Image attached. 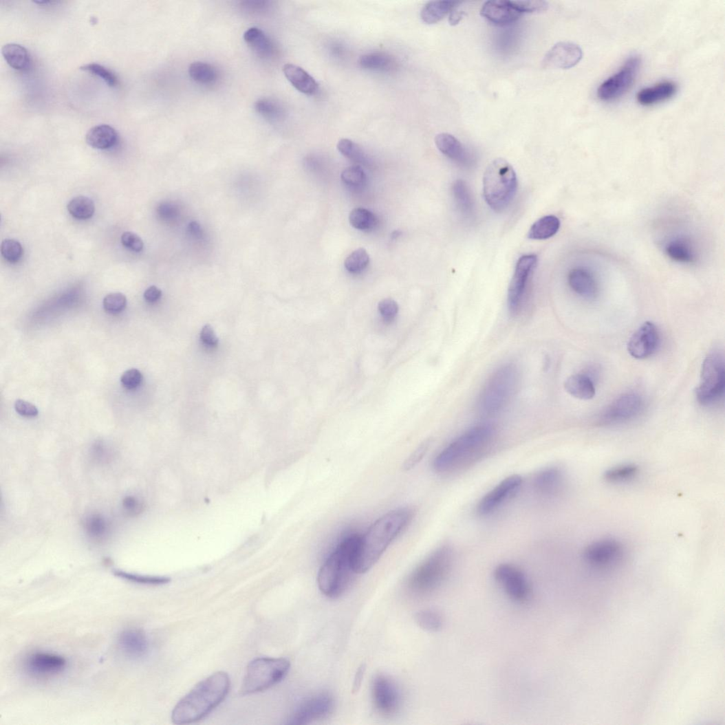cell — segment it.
Instances as JSON below:
<instances>
[{"instance_id": "816d5d0a", "label": "cell", "mask_w": 725, "mask_h": 725, "mask_svg": "<svg viewBox=\"0 0 725 725\" xmlns=\"http://www.w3.org/2000/svg\"><path fill=\"white\" fill-rule=\"evenodd\" d=\"M378 310L386 322H391L398 315L399 307L394 300L386 299L379 303Z\"/></svg>"}, {"instance_id": "6da1fadb", "label": "cell", "mask_w": 725, "mask_h": 725, "mask_svg": "<svg viewBox=\"0 0 725 725\" xmlns=\"http://www.w3.org/2000/svg\"><path fill=\"white\" fill-rule=\"evenodd\" d=\"M413 517L412 510L400 508L384 515L375 521L360 538L353 559L355 573L365 574L370 570Z\"/></svg>"}, {"instance_id": "7bdbcfd3", "label": "cell", "mask_w": 725, "mask_h": 725, "mask_svg": "<svg viewBox=\"0 0 725 725\" xmlns=\"http://www.w3.org/2000/svg\"><path fill=\"white\" fill-rule=\"evenodd\" d=\"M113 574L118 577L128 580V581L129 582L140 585H161L167 584L171 581L170 578L168 577L140 575L138 574L129 573L122 570H115L113 572Z\"/></svg>"}, {"instance_id": "ffe728a7", "label": "cell", "mask_w": 725, "mask_h": 725, "mask_svg": "<svg viewBox=\"0 0 725 725\" xmlns=\"http://www.w3.org/2000/svg\"><path fill=\"white\" fill-rule=\"evenodd\" d=\"M481 15L496 25H507L517 21L523 14L515 1L494 0L483 5Z\"/></svg>"}, {"instance_id": "30bf717a", "label": "cell", "mask_w": 725, "mask_h": 725, "mask_svg": "<svg viewBox=\"0 0 725 725\" xmlns=\"http://www.w3.org/2000/svg\"><path fill=\"white\" fill-rule=\"evenodd\" d=\"M641 66L638 56H633L597 89L598 98L603 102H612L621 98L633 87Z\"/></svg>"}, {"instance_id": "7a4b0ae2", "label": "cell", "mask_w": 725, "mask_h": 725, "mask_svg": "<svg viewBox=\"0 0 725 725\" xmlns=\"http://www.w3.org/2000/svg\"><path fill=\"white\" fill-rule=\"evenodd\" d=\"M230 688L227 673L216 672L199 683L175 707L172 720L177 724L198 722L225 700Z\"/></svg>"}, {"instance_id": "ba28073f", "label": "cell", "mask_w": 725, "mask_h": 725, "mask_svg": "<svg viewBox=\"0 0 725 725\" xmlns=\"http://www.w3.org/2000/svg\"><path fill=\"white\" fill-rule=\"evenodd\" d=\"M291 663L284 658H261L252 661L239 693L246 695L268 690L280 683L288 674Z\"/></svg>"}, {"instance_id": "f907efd6", "label": "cell", "mask_w": 725, "mask_h": 725, "mask_svg": "<svg viewBox=\"0 0 725 725\" xmlns=\"http://www.w3.org/2000/svg\"><path fill=\"white\" fill-rule=\"evenodd\" d=\"M127 299L122 293H112L105 296L103 301L105 310L112 315L122 312L127 307Z\"/></svg>"}, {"instance_id": "91938a15", "label": "cell", "mask_w": 725, "mask_h": 725, "mask_svg": "<svg viewBox=\"0 0 725 725\" xmlns=\"http://www.w3.org/2000/svg\"><path fill=\"white\" fill-rule=\"evenodd\" d=\"M158 213L164 221H173L178 216L177 208L171 203H162L158 208Z\"/></svg>"}, {"instance_id": "7c38bea8", "label": "cell", "mask_w": 725, "mask_h": 725, "mask_svg": "<svg viewBox=\"0 0 725 725\" xmlns=\"http://www.w3.org/2000/svg\"><path fill=\"white\" fill-rule=\"evenodd\" d=\"M374 706L385 717H393L400 711L402 695L396 682L385 674H378L372 683Z\"/></svg>"}, {"instance_id": "003e7915", "label": "cell", "mask_w": 725, "mask_h": 725, "mask_svg": "<svg viewBox=\"0 0 725 725\" xmlns=\"http://www.w3.org/2000/svg\"><path fill=\"white\" fill-rule=\"evenodd\" d=\"M188 231L192 236L196 238H200L203 235V230L201 226L195 221L189 224Z\"/></svg>"}, {"instance_id": "cb8c5ba5", "label": "cell", "mask_w": 725, "mask_h": 725, "mask_svg": "<svg viewBox=\"0 0 725 725\" xmlns=\"http://www.w3.org/2000/svg\"><path fill=\"white\" fill-rule=\"evenodd\" d=\"M678 90V85L672 81L660 82L640 90L637 101L644 107L655 106L671 99Z\"/></svg>"}, {"instance_id": "1f68e13d", "label": "cell", "mask_w": 725, "mask_h": 725, "mask_svg": "<svg viewBox=\"0 0 725 725\" xmlns=\"http://www.w3.org/2000/svg\"><path fill=\"white\" fill-rule=\"evenodd\" d=\"M561 228L558 217L547 215L541 217L531 228L528 234L530 239L544 240L553 237Z\"/></svg>"}, {"instance_id": "44dd1931", "label": "cell", "mask_w": 725, "mask_h": 725, "mask_svg": "<svg viewBox=\"0 0 725 725\" xmlns=\"http://www.w3.org/2000/svg\"><path fill=\"white\" fill-rule=\"evenodd\" d=\"M118 647L125 657L131 660H138L147 655L149 642L142 631L131 628L119 635Z\"/></svg>"}, {"instance_id": "f6af8a7d", "label": "cell", "mask_w": 725, "mask_h": 725, "mask_svg": "<svg viewBox=\"0 0 725 725\" xmlns=\"http://www.w3.org/2000/svg\"><path fill=\"white\" fill-rule=\"evenodd\" d=\"M343 182L348 186L354 188H362L367 184V175L361 167L351 166L345 169L342 173Z\"/></svg>"}, {"instance_id": "52a82bcc", "label": "cell", "mask_w": 725, "mask_h": 725, "mask_svg": "<svg viewBox=\"0 0 725 725\" xmlns=\"http://www.w3.org/2000/svg\"><path fill=\"white\" fill-rule=\"evenodd\" d=\"M519 372L513 365H506L496 371L487 382L479 397L480 412L495 415L506 406L517 391Z\"/></svg>"}, {"instance_id": "d6a6232c", "label": "cell", "mask_w": 725, "mask_h": 725, "mask_svg": "<svg viewBox=\"0 0 725 725\" xmlns=\"http://www.w3.org/2000/svg\"><path fill=\"white\" fill-rule=\"evenodd\" d=\"M452 192L458 210L464 216H472L474 213L475 204L467 184L461 180L455 181L452 186Z\"/></svg>"}, {"instance_id": "5bb4252c", "label": "cell", "mask_w": 725, "mask_h": 725, "mask_svg": "<svg viewBox=\"0 0 725 725\" xmlns=\"http://www.w3.org/2000/svg\"><path fill=\"white\" fill-rule=\"evenodd\" d=\"M537 255H527L520 257L517 263L508 291L509 308L513 314L517 313L523 305L530 278L537 268Z\"/></svg>"}, {"instance_id": "8992f818", "label": "cell", "mask_w": 725, "mask_h": 725, "mask_svg": "<svg viewBox=\"0 0 725 725\" xmlns=\"http://www.w3.org/2000/svg\"><path fill=\"white\" fill-rule=\"evenodd\" d=\"M518 188L515 169L504 159L493 160L487 167L483 178V195L488 205L495 212H501L513 201Z\"/></svg>"}, {"instance_id": "11a10c76", "label": "cell", "mask_w": 725, "mask_h": 725, "mask_svg": "<svg viewBox=\"0 0 725 725\" xmlns=\"http://www.w3.org/2000/svg\"><path fill=\"white\" fill-rule=\"evenodd\" d=\"M122 243L126 248L135 252L142 251L144 248L142 239L138 235L132 232H125L123 233L122 236Z\"/></svg>"}, {"instance_id": "f1b7e54d", "label": "cell", "mask_w": 725, "mask_h": 725, "mask_svg": "<svg viewBox=\"0 0 725 725\" xmlns=\"http://www.w3.org/2000/svg\"><path fill=\"white\" fill-rule=\"evenodd\" d=\"M565 389L571 396L582 400H589L594 398L596 389L590 376L583 374L570 376L565 382Z\"/></svg>"}, {"instance_id": "8d00e7d4", "label": "cell", "mask_w": 725, "mask_h": 725, "mask_svg": "<svg viewBox=\"0 0 725 725\" xmlns=\"http://www.w3.org/2000/svg\"><path fill=\"white\" fill-rule=\"evenodd\" d=\"M639 473V468L633 464H625L614 466L604 474V478L613 484H621L635 479Z\"/></svg>"}, {"instance_id": "03108f58", "label": "cell", "mask_w": 725, "mask_h": 725, "mask_svg": "<svg viewBox=\"0 0 725 725\" xmlns=\"http://www.w3.org/2000/svg\"><path fill=\"white\" fill-rule=\"evenodd\" d=\"M365 670H366V669H365V665H362L358 669V671H357V673L356 674L355 679H354V689H353L354 692H356V691H358V689H359V688L360 686L362 680V678H364Z\"/></svg>"}, {"instance_id": "e7e4bbea", "label": "cell", "mask_w": 725, "mask_h": 725, "mask_svg": "<svg viewBox=\"0 0 725 725\" xmlns=\"http://www.w3.org/2000/svg\"><path fill=\"white\" fill-rule=\"evenodd\" d=\"M457 4L453 8L450 13L449 22L451 25H456L457 23L460 22L463 17L464 12L458 6H457Z\"/></svg>"}, {"instance_id": "e0dca14e", "label": "cell", "mask_w": 725, "mask_h": 725, "mask_svg": "<svg viewBox=\"0 0 725 725\" xmlns=\"http://www.w3.org/2000/svg\"><path fill=\"white\" fill-rule=\"evenodd\" d=\"M522 483L523 478L519 475L505 478L479 501L477 506V514L486 517L495 512L519 490Z\"/></svg>"}, {"instance_id": "9a60e30c", "label": "cell", "mask_w": 725, "mask_h": 725, "mask_svg": "<svg viewBox=\"0 0 725 725\" xmlns=\"http://www.w3.org/2000/svg\"><path fill=\"white\" fill-rule=\"evenodd\" d=\"M623 545L616 539L607 538L589 544L584 552L585 561L591 567L605 569L613 567L623 559Z\"/></svg>"}, {"instance_id": "83f0119b", "label": "cell", "mask_w": 725, "mask_h": 725, "mask_svg": "<svg viewBox=\"0 0 725 725\" xmlns=\"http://www.w3.org/2000/svg\"><path fill=\"white\" fill-rule=\"evenodd\" d=\"M85 140L89 146L94 149L108 150L116 146L118 135L111 126L101 125L89 129Z\"/></svg>"}, {"instance_id": "4dcf8cb0", "label": "cell", "mask_w": 725, "mask_h": 725, "mask_svg": "<svg viewBox=\"0 0 725 725\" xmlns=\"http://www.w3.org/2000/svg\"><path fill=\"white\" fill-rule=\"evenodd\" d=\"M2 54L8 64L14 69L24 71L30 68L31 58L26 47L17 43H8L2 48Z\"/></svg>"}, {"instance_id": "9f6ffc18", "label": "cell", "mask_w": 725, "mask_h": 725, "mask_svg": "<svg viewBox=\"0 0 725 725\" xmlns=\"http://www.w3.org/2000/svg\"><path fill=\"white\" fill-rule=\"evenodd\" d=\"M16 412L24 418H35L39 415L37 407L33 404L23 400H17L14 403Z\"/></svg>"}, {"instance_id": "ee69618b", "label": "cell", "mask_w": 725, "mask_h": 725, "mask_svg": "<svg viewBox=\"0 0 725 725\" xmlns=\"http://www.w3.org/2000/svg\"><path fill=\"white\" fill-rule=\"evenodd\" d=\"M359 64L361 67L367 69H385L391 66V58L381 53L367 54L360 57Z\"/></svg>"}, {"instance_id": "d590c367", "label": "cell", "mask_w": 725, "mask_h": 725, "mask_svg": "<svg viewBox=\"0 0 725 725\" xmlns=\"http://www.w3.org/2000/svg\"><path fill=\"white\" fill-rule=\"evenodd\" d=\"M350 224L361 231H370L378 225V219L369 210L362 208L353 209L349 217Z\"/></svg>"}, {"instance_id": "5b68a950", "label": "cell", "mask_w": 725, "mask_h": 725, "mask_svg": "<svg viewBox=\"0 0 725 725\" xmlns=\"http://www.w3.org/2000/svg\"><path fill=\"white\" fill-rule=\"evenodd\" d=\"M453 563L451 546H441L411 573L406 583L408 592L424 597L437 591L448 578Z\"/></svg>"}, {"instance_id": "c3c4849f", "label": "cell", "mask_w": 725, "mask_h": 725, "mask_svg": "<svg viewBox=\"0 0 725 725\" xmlns=\"http://www.w3.org/2000/svg\"><path fill=\"white\" fill-rule=\"evenodd\" d=\"M256 111L266 119L275 120L281 116V109L274 102L268 99L258 100L255 105Z\"/></svg>"}, {"instance_id": "6f0895ef", "label": "cell", "mask_w": 725, "mask_h": 725, "mask_svg": "<svg viewBox=\"0 0 725 725\" xmlns=\"http://www.w3.org/2000/svg\"><path fill=\"white\" fill-rule=\"evenodd\" d=\"M269 1H258V0H249L240 3L241 9L250 14L262 13L267 11L270 7Z\"/></svg>"}, {"instance_id": "e575fe53", "label": "cell", "mask_w": 725, "mask_h": 725, "mask_svg": "<svg viewBox=\"0 0 725 725\" xmlns=\"http://www.w3.org/2000/svg\"><path fill=\"white\" fill-rule=\"evenodd\" d=\"M668 256L674 261L691 263L695 259L693 248L685 239H675L668 245L666 249Z\"/></svg>"}, {"instance_id": "ab89813d", "label": "cell", "mask_w": 725, "mask_h": 725, "mask_svg": "<svg viewBox=\"0 0 725 725\" xmlns=\"http://www.w3.org/2000/svg\"><path fill=\"white\" fill-rule=\"evenodd\" d=\"M67 208L72 217L83 221L91 219L95 212L94 202L83 196H79L70 200Z\"/></svg>"}, {"instance_id": "db71d44e", "label": "cell", "mask_w": 725, "mask_h": 725, "mask_svg": "<svg viewBox=\"0 0 725 725\" xmlns=\"http://www.w3.org/2000/svg\"><path fill=\"white\" fill-rule=\"evenodd\" d=\"M142 381V374L136 369H131L125 371L120 377V382L125 389L134 390L140 386Z\"/></svg>"}, {"instance_id": "d6986e66", "label": "cell", "mask_w": 725, "mask_h": 725, "mask_svg": "<svg viewBox=\"0 0 725 725\" xmlns=\"http://www.w3.org/2000/svg\"><path fill=\"white\" fill-rule=\"evenodd\" d=\"M582 48L572 42H560L551 47L544 57L543 65L546 68L570 69L582 60Z\"/></svg>"}, {"instance_id": "4fadbf2b", "label": "cell", "mask_w": 725, "mask_h": 725, "mask_svg": "<svg viewBox=\"0 0 725 725\" xmlns=\"http://www.w3.org/2000/svg\"><path fill=\"white\" fill-rule=\"evenodd\" d=\"M494 577L505 593L514 601L525 603L531 596V587L523 572L511 564H501L494 571Z\"/></svg>"}, {"instance_id": "7402d4cb", "label": "cell", "mask_w": 725, "mask_h": 725, "mask_svg": "<svg viewBox=\"0 0 725 725\" xmlns=\"http://www.w3.org/2000/svg\"><path fill=\"white\" fill-rule=\"evenodd\" d=\"M66 660L50 652H36L26 662L30 673L37 676H50L61 673L66 667Z\"/></svg>"}, {"instance_id": "2e32d148", "label": "cell", "mask_w": 725, "mask_h": 725, "mask_svg": "<svg viewBox=\"0 0 725 725\" xmlns=\"http://www.w3.org/2000/svg\"><path fill=\"white\" fill-rule=\"evenodd\" d=\"M642 401L636 393H625L616 398L598 419L601 425L626 422L636 418L641 412Z\"/></svg>"}, {"instance_id": "603a6c76", "label": "cell", "mask_w": 725, "mask_h": 725, "mask_svg": "<svg viewBox=\"0 0 725 725\" xmlns=\"http://www.w3.org/2000/svg\"><path fill=\"white\" fill-rule=\"evenodd\" d=\"M435 143L440 151L448 158L464 166H469L473 158L464 144L449 133H440L435 138Z\"/></svg>"}, {"instance_id": "681fc988", "label": "cell", "mask_w": 725, "mask_h": 725, "mask_svg": "<svg viewBox=\"0 0 725 725\" xmlns=\"http://www.w3.org/2000/svg\"><path fill=\"white\" fill-rule=\"evenodd\" d=\"M3 257L10 263H17L22 257L23 247L19 241L14 239H6L1 245Z\"/></svg>"}, {"instance_id": "6125c7cd", "label": "cell", "mask_w": 725, "mask_h": 725, "mask_svg": "<svg viewBox=\"0 0 725 725\" xmlns=\"http://www.w3.org/2000/svg\"><path fill=\"white\" fill-rule=\"evenodd\" d=\"M123 506L126 511L130 514L138 513L141 510V504L136 497L132 496L127 497L124 499Z\"/></svg>"}, {"instance_id": "be15d7a7", "label": "cell", "mask_w": 725, "mask_h": 725, "mask_svg": "<svg viewBox=\"0 0 725 725\" xmlns=\"http://www.w3.org/2000/svg\"><path fill=\"white\" fill-rule=\"evenodd\" d=\"M161 290L155 285L149 287L144 293V300H146L148 303H151L158 301L161 298Z\"/></svg>"}, {"instance_id": "94428289", "label": "cell", "mask_w": 725, "mask_h": 725, "mask_svg": "<svg viewBox=\"0 0 725 725\" xmlns=\"http://www.w3.org/2000/svg\"><path fill=\"white\" fill-rule=\"evenodd\" d=\"M201 339L206 345L209 346H215L219 343V339H217L213 327L209 325H206L203 327L201 332Z\"/></svg>"}, {"instance_id": "4316f807", "label": "cell", "mask_w": 725, "mask_h": 725, "mask_svg": "<svg viewBox=\"0 0 725 725\" xmlns=\"http://www.w3.org/2000/svg\"><path fill=\"white\" fill-rule=\"evenodd\" d=\"M563 479V474L559 468H548L537 474L534 480V486L540 494L545 496H552L558 494L561 490Z\"/></svg>"}, {"instance_id": "680465c9", "label": "cell", "mask_w": 725, "mask_h": 725, "mask_svg": "<svg viewBox=\"0 0 725 725\" xmlns=\"http://www.w3.org/2000/svg\"><path fill=\"white\" fill-rule=\"evenodd\" d=\"M429 448V444L424 443L421 445L412 455L407 459L403 468L409 470L415 467L422 460Z\"/></svg>"}, {"instance_id": "74e56055", "label": "cell", "mask_w": 725, "mask_h": 725, "mask_svg": "<svg viewBox=\"0 0 725 725\" xmlns=\"http://www.w3.org/2000/svg\"><path fill=\"white\" fill-rule=\"evenodd\" d=\"M85 528L87 535L95 541L103 540L109 532L110 525L101 515H91L85 519Z\"/></svg>"}, {"instance_id": "836d02e7", "label": "cell", "mask_w": 725, "mask_h": 725, "mask_svg": "<svg viewBox=\"0 0 725 725\" xmlns=\"http://www.w3.org/2000/svg\"><path fill=\"white\" fill-rule=\"evenodd\" d=\"M457 4L453 1H431L422 9L420 17L426 24H434L442 21L451 13Z\"/></svg>"}, {"instance_id": "f35d334b", "label": "cell", "mask_w": 725, "mask_h": 725, "mask_svg": "<svg viewBox=\"0 0 725 725\" xmlns=\"http://www.w3.org/2000/svg\"><path fill=\"white\" fill-rule=\"evenodd\" d=\"M188 75L195 82L202 85L213 83L217 77L215 68L209 63L195 62L188 67Z\"/></svg>"}, {"instance_id": "8fae6325", "label": "cell", "mask_w": 725, "mask_h": 725, "mask_svg": "<svg viewBox=\"0 0 725 725\" xmlns=\"http://www.w3.org/2000/svg\"><path fill=\"white\" fill-rule=\"evenodd\" d=\"M333 696L323 692L304 700L289 717L288 724H308L328 717L334 711Z\"/></svg>"}, {"instance_id": "3957f363", "label": "cell", "mask_w": 725, "mask_h": 725, "mask_svg": "<svg viewBox=\"0 0 725 725\" xmlns=\"http://www.w3.org/2000/svg\"><path fill=\"white\" fill-rule=\"evenodd\" d=\"M360 537L351 535L339 545L322 565L318 575L321 592L330 598L343 596L349 588L353 576V559Z\"/></svg>"}, {"instance_id": "b9f144b4", "label": "cell", "mask_w": 725, "mask_h": 725, "mask_svg": "<svg viewBox=\"0 0 725 725\" xmlns=\"http://www.w3.org/2000/svg\"><path fill=\"white\" fill-rule=\"evenodd\" d=\"M370 257L364 248H359L351 252L345 261V269L351 274H359L368 267Z\"/></svg>"}, {"instance_id": "484cf974", "label": "cell", "mask_w": 725, "mask_h": 725, "mask_svg": "<svg viewBox=\"0 0 725 725\" xmlns=\"http://www.w3.org/2000/svg\"><path fill=\"white\" fill-rule=\"evenodd\" d=\"M283 72L288 82L300 92L307 95L317 92L318 83L301 67L288 63L284 65Z\"/></svg>"}, {"instance_id": "d4e9b609", "label": "cell", "mask_w": 725, "mask_h": 725, "mask_svg": "<svg viewBox=\"0 0 725 725\" xmlns=\"http://www.w3.org/2000/svg\"><path fill=\"white\" fill-rule=\"evenodd\" d=\"M568 283L572 291L583 298L591 300L598 295V283L594 274L588 270H572L568 276Z\"/></svg>"}, {"instance_id": "9c48e42d", "label": "cell", "mask_w": 725, "mask_h": 725, "mask_svg": "<svg viewBox=\"0 0 725 725\" xmlns=\"http://www.w3.org/2000/svg\"><path fill=\"white\" fill-rule=\"evenodd\" d=\"M725 387L724 358L719 349L711 351L702 366L695 396L700 404L709 406L723 396Z\"/></svg>"}, {"instance_id": "277c9868", "label": "cell", "mask_w": 725, "mask_h": 725, "mask_svg": "<svg viewBox=\"0 0 725 725\" xmlns=\"http://www.w3.org/2000/svg\"><path fill=\"white\" fill-rule=\"evenodd\" d=\"M493 435V428L487 424L468 429L435 457L433 468L444 473L466 466L486 449Z\"/></svg>"}, {"instance_id": "7dc6e473", "label": "cell", "mask_w": 725, "mask_h": 725, "mask_svg": "<svg viewBox=\"0 0 725 725\" xmlns=\"http://www.w3.org/2000/svg\"><path fill=\"white\" fill-rule=\"evenodd\" d=\"M80 69L89 72L91 75L98 76L111 87H114L118 85V78L116 75L103 65L98 63H90L80 67Z\"/></svg>"}, {"instance_id": "ac0fdd59", "label": "cell", "mask_w": 725, "mask_h": 725, "mask_svg": "<svg viewBox=\"0 0 725 725\" xmlns=\"http://www.w3.org/2000/svg\"><path fill=\"white\" fill-rule=\"evenodd\" d=\"M660 344L657 326L651 322L642 324L630 338L627 351L637 359H645L653 355Z\"/></svg>"}, {"instance_id": "f546056e", "label": "cell", "mask_w": 725, "mask_h": 725, "mask_svg": "<svg viewBox=\"0 0 725 725\" xmlns=\"http://www.w3.org/2000/svg\"><path fill=\"white\" fill-rule=\"evenodd\" d=\"M244 41L251 50L259 57L269 58L274 51V44L263 31L257 28H251L244 33Z\"/></svg>"}, {"instance_id": "60d3db41", "label": "cell", "mask_w": 725, "mask_h": 725, "mask_svg": "<svg viewBox=\"0 0 725 725\" xmlns=\"http://www.w3.org/2000/svg\"><path fill=\"white\" fill-rule=\"evenodd\" d=\"M418 625L425 631L437 633L442 629L444 619L437 611L425 609L420 611L415 616Z\"/></svg>"}, {"instance_id": "f5cc1de1", "label": "cell", "mask_w": 725, "mask_h": 725, "mask_svg": "<svg viewBox=\"0 0 725 725\" xmlns=\"http://www.w3.org/2000/svg\"><path fill=\"white\" fill-rule=\"evenodd\" d=\"M517 8L523 13H537L545 11L548 8V3L539 0H517L515 1Z\"/></svg>"}, {"instance_id": "bcb514c9", "label": "cell", "mask_w": 725, "mask_h": 725, "mask_svg": "<svg viewBox=\"0 0 725 725\" xmlns=\"http://www.w3.org/2000/svg\"><path fill=\"white\" fill-rule=\"evenodd\" d=\"M337 150L345 157L356 161L362 162L365 160V154L356 143L347 138L339 140L336 146Z\"/></svg>"}]
</instances>
